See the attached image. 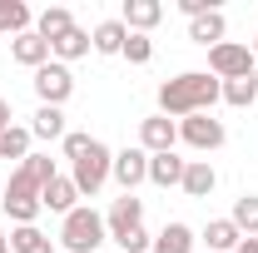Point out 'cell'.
<instances>
[{
    "mask_svg": "<svg viewBox=\"0 0 258 253\" xmlns=\"http://www.w3.org/2000/svg\"><path fill=\"white\" fill-rule=\"evenodd\" d=\"M0 204H5V219L15 223V228L40 219V189H35V184L20 174V169L10 174V184H5V199H0Z\"/></svg>",
    "mask_w": 258,
    "mask_h": 253,
    "instance_id": "cell-6",
    "label": "cell"
},
{
    "mask_svg": "<svg viewBox=\"0 0 258 253\" xmlns=\"http://www.w3.org/2000/svg\"><path fill=\"white\" fill-rule=\"evenodd\" d=\"M119 20H124V30H129V35H149V30L164 20V5H159V0H124Z\"/></svg>",
    "mask_w": 258,
    "mask_h": 253,
    "instance_id": "cell-12",
    "label": "cell"
},
{
    "mask_svg": "<svg viewBox=\"0 0 258 253\" xmlns=\"http://www.w3.org/2000/svg\"><path fill=\"white\" fill-rule=\"evenodd\" d=\"M189 40H194V45H204V50L224 45V40H228V20H224V10H209V15L189 20Z\"/></svg>",
    "mask_w": 258,
    "mask_h": 253,
    "instance_id": "cell-16",
    "label": "cell"
},
{
    "mask_svg": "<svg viewBox=\"0 0 258 253\" xmlns=\"http://www.w3.org/2000/svg\"><path fill=\"white\" fill-rule=\"evenodd\" d=\"M10 253H55V238L40 228V223H20L10 233Z\"/></svg>",
    "mask_w": 258,
    "mask_h": 253,
    "instance_id": "cell-23",
    "label": "cell"
},
{
    "mask_svg": "<svg viewBox=\"0 0 258 253\" xmlns=\"http://www.w3.org/2000/svg\"><path fill=\"white\" fill-rule=\"evenodd\" d=\"M179 189L189 194V199H209V194L219 189V169L209 164V159H189L184 164V184Z\"/></svg>",
    "mask_w": 258,
    "mask_h": 253,
    "instance_id": "cell-13",
    "label": "cell"
},
{
    "mask_svg": "<svg viewBox=\"0 0 258 253\" xmlns=\"http://www.w3.org/2000/svg\"><path fill=\"white\" fill-rule=\"evenodd\" d=\"M109 179L119 184L124 194H134L139 184H149V154L134 144V149H119L114 154V169H109Z\"/></svg>",
    "mask_w": 258,
    "mask_h": 253,
    "instance_id": "cell-8",
    "label": "cell"
},
{
    "mask_svg": "<svg viewBox=\"0 0 258 253\" xmlns=\"http://www.w3.org/2000/svg\"><path fill=\"white\" fill-rule=\"evenodd\" d=\"M224 104H233V109H248V104H258V75L228 80V85H224Z\"/></svg>",
    "mask_w": 258,
    "mask_h": 253,
    "instance_id": "cell-27",
    "label": "cell"
},
{
    "mask_svg": "<svg viewBox=\"0 0 258 253\" xmlns=\"http://www.w3.org/2000/svg\"><path fill=\"white\" fill-rule=\"evenodd\" d=\"M10 55H15V65H25V70H40V65H50V40H40L35 30H25V35L10 40Z\"/></svg>",
    "mask_w": 258,
    "mask_h": 253,
    "instance_id": "cell-17",
    "label": "cell"
},
{
    "mask_svg": "<svg viewBox=\"0 0 258 253\" xmlns=\"http://www.w3.org/2000/svg\"><path fill=\"white\" fill-rule=\"evenodd\" d=\"M119 248H124V253H149V248H154V238H149V228L139 223V228H129L124 238H119Z\"/></svg>",
    "mask_w": 258,
    "mask_h": 253,
    "instance_id": "cell-31",
    "label": "cell"
},
{
    "mask_svg": "<svg viewBox=\"0 0 258 253\" xmlns=\"http://www.w3.org/2000/svg\"><path fill=\"white\" fill-rule=\"evenodd\" d=\"M144 223V199H134V194H119L109 209H104V228H109V238L119 243L129 228H139Z\"/></svg>",
    "mask_w": 258,
    "mask_h": 253,
    "instance_id": "cell-10",
    "label": "cell"
},
{
    "mask_svg": "<svg viewBox=\"0 0 258 253\" xmlns=\"http://www.w3.org/2000/svg\"><path fill=\"white\" fill-rule=\"evenodd\" d=\"M219 99H224V85L209 70H184V75H174V80L159 85V114L179 124L189 114H214Z\"/></svg>",
    "mask_w": 258,
    "mask_h": 253,
    "instance_id": "cell-1",
    "label": "cell"
},
{
    "mask_svg": "<svg viewBox=\"0 0 258 253\" xmlns=\"http://www.w3.org/2000/svg\"><path fill=\"white\" fill-rule=\"evenodd\" d=\"M209 75L228 85V80H243V75H258V60L248 45H238V40H224V45H214L209 50Z\"/></svg>",
    "mask_w": 258,
    "mask_h": 253,
    "instance_id": "cell-4",
    "label": "cell"
},
{
    "mask_svg": "<svg viewBox=\"0 0 258 253\" xmlns=\"http://www.w3.org/2000/svg\"><path fill=\"white\" fill-rule=\"evenodd\" d=\"M184 164L189 159H179V154H149V184L154 189H179L184 184Z\"/></svg>",
    "mask_w": 258,
    "mask_h": 253,
    "instance_id": "cell-18",
    "label": "cell"
},
{
    "mask_svg": "<svg viewBox=\"0 0 258 253\" xmlns=\"http://www.w3.org/2000/svg\"><path fill=\"white\" fill-rule=\"evenodd\" d=\"M233 253H258V238H243V243H238Z\"/></svg>",
    "mask_w": 258,
    "mask_h": 253,
    "instance_id": "cell-33",
    "label": "cell"
},
{
    "mask_svg": "<svg viewBox=\"0 0 258 253\" xmlns=\"http://www.w3.org/2000/svg\"><path fill=\"white\" fill-rule=\"evenodd\" d=\"M30 85H35V95H40V104H55V109H64V99L75 95V75H70V65H60V60L40 65Z\"/></svg>",
    "mask_w": 258,
    "mask_h": 253,
    "instance_id": "cell-7",
    "label": "cell"
},
{
    "mask_svg": "<svg viewBox=\"0 0 258 253\" xmlns=\"http://www.w3.org/2000/svg\"><path fill=\"white\" fill-rule=\"evenodd\" d=\"M104 238H109L104 214H99V209H90V204L70 209V214L60 219V243H64V253H95Z\"/></svg>",
    "mask_w": 258,
    "mask_h": 253,
    "instance_id": "cell-2",
    "label": "cell"
},
{
    "mask_svg": "<svg viewBox=\"0 0 258 253\" xmlns=\"http://www.w3.org/2000/svg\"><path fill=\"white\" fill-rule=\"evenodd\" d=\"M40 209H50V214H70V209H80V189H75V179L70 174H55L45 189H40Z\"/></svg>",
    "mask_w": 258,
    "mask_h": 253,
    "instance_id": "cell-11",
    "label": "cell"
},
{
    "mask_svg": "<svg viewBox=\"0 0 258 253\" xmlns=\"http://www.w3.org/2000/svg\"><path fill=\"white\" fill-rule=\"evenodd\" d=\"M64 30H75V15H70L64 5H45V10L35 15V35H40V40H50V45H55Z\"/></svg>",
    "mask_w": 258,
    "mask_h": 253,
    "instance_id": "cell-22",
    "label": "cell"
},
{
    "mask_svg": "<svg viewBox=\"0 0 258 253\" xmlns=\"http://www.w3.org/2000/svg\"><path fill=\"white\" fill-rule=\"evenodd\" d=\"M0 253H10V233L5 228H0Z\"/></svg>",
    "mask_w": 258,
    "mask_h": 253,
    "instance_id": "cell-34",
    "label": "cell"
},
{
    "mask_svg": "<svg viewBox=\"0 0 258 253\" xmlns=\"http://www.w3.org/2000/svg\"><path fill=\"white\" fill-rule=\"evenodd\" d=\"M25 30H35V10L25 5V0H0V35H25Z\"/></svg>",
    "mask_w": 258,
    "mask_h": 253,
    "instance_id": "cell-21",
    "label": "cell"
},
{
    "mask_svg": "<svg viewBox=\"0 0 258 253\" xmlns=\"http://www.w3.org/2000/svg\"><path fill=\"white\" fill-rule=\"evenodd\" d=\"M124 40H129V30H124V20H119V15H114V20H99L95 30H90L95 55H119V50H124Z\"/></svg>",
    "mask_w": 258,
    "mask_h": 253,
    "instance_id": "cell-20",
    "label": "cell"
},
{
    "mask_svg": "<svg viewBox=\"0 0 258 253\" xmlns=\"http://www.w3.org/2000/svg\"><path fill=\"white\" fill-rule=\"evenodd\" d=\"M149 253H199V238H194V228L189 223H164L159 233H154V248Z\"/></svg>",
    "mask_w": 258,
    "mask_h": 253,
    "instance_id": "cell-15",
    "label": "cell"
},
{
    "mask_svg": "<svg viewBox=\"0 0 258 253\" xmlns=\"http://www.w3.org/2000/svg\"><path fill=\"white\" fill-rule=\"evenodd\" d=\"M90 144H95V134H80V129H70V134H64V139H60V154L70 159V164H75V159L85 154Z\"/></svg>",
    "mask_w": 258,
    "mask_h": 253,
    "instance_id": "cell-30",
    "label": "cell"
},
{
    "mask_svg": "<svg viewBox=\"0 0 258 253\" xmlns=\"http://www.w3.org/2000/svg\"><path fill=\"white\" fill-rule=\"evenodd\" d=\"M199 243H204V253H233L243 243V233L233 228V219H209L204 233H199Z\"/></svg>",
    "mask_w": 258,
    "mask_h": 253,
    "instance_id": "cell-14",
    "label": "cell"
},
{
    "mask_svg": "<svg viewBox=\"0 0 258 253\" xmlns=\"http://www.w3.org/2000/svg\"><path fill=\"white\" fill-rule=\"evenodd\" d=\"M0 159H15V164H25V159H30V124L0 129Z\"/></svg>",
    "mask_w": 258,
    "mask_h": 253,
    "instance_id": "cell-25",
    "label": "cell"
},
{
    "mask_svg": "<svg viewBox=\"0 0 258 253\" xmlns=\"http://www.w3.org/2000/svg\"><path fill=\"white\" fill-rule=\"evenodd\" d=\"M179 144H189L194 154H214L228 144V129L214 114H189V119H179Z\"/></svg>",
    "mask_w": 258,
    "mask_h": 253,
    "instance_id": "cell-5",
    "label": "cell"
},
{
    "mask_svg": "<svg viewBox=\"0 0 258 253\" xmlns=\"http://www.w3.org/2000/svg\"><path fill=\"white\" fill-rule=\"evenodd\" d=\"M119 55H124L129 65H149V60H154V40H149V35H129Z\"/></svg>",
    "mask_w": 258,
    "mask_h": 253,
    "instance_id": "cell-29",
    "label": "cell"
},
{
    "mask_svg": "<svg viewBox=\"0 0 258 253\" xmlns=\"http://www.w3.org/2000/svg\"><path fill=\"white\" fill-rule=\"evenodd\" d=\"M70 129H64V109H55V104H40L35 109V119H30V139H64Z\"/></svg>",
    "mask_w": 258,
    "mask_h": 253,
    "instance_id": "cell-24",
    "label": "cell"
},
{
    "mask_svg": "<svg viewBox=\"0 0 258 253\" xmlns=\"http://www.w3.org/2000/svg\"><path fill=\"white\" fill-rule=\"evenodd\" d=\"M109 169H114V149L109 144H90L85 154L70 164V179H75V189H80V199H95L104 184H109Z\"/></svg>",
    "mask_w": 258,
    "mask_h": 253,
    "instance_id": "cell-3",
    "label": "cell"
},
{
    "mask_svg": "<svg viewBox=\"0 0 258 253\" xmlns=\"http://www.w3.org/2000/svg\"><path fill=\"white\" fill-rule=\"evenodd\" d=\"M0 129H10V99H0Z\"/></svg>",
    "mask_w": 258,
    "mask_h": 253,
    "instance_id": "cell-32",
    "label": "cell"
},
{
    "mask_svg": "<svg viewBox=\"0 0 258 253\" xmlns=\"http://www.w3.org/2000/svg\"><path fill=\"white\" fill-rule=\"evenodd\" d=\"M253 60H258V40H253Z\"/></svg>",
    "mask_w": 258,
    "mask_h": 253,
    "instance_id": "cell-35",
    "label": "cell"
},
{
    "mask_svg": "<svg viewBox=\"0 0 258 253\" xmlns=\"http://www.w3.org/2000/svg\"><path fill=\"white\" fill-rule=\"evenodd\" d=\"M90 50H95V45H90V30H80V25H75V30H64L60 40L50 45V60H60V65H75V60H85Z\"/></svg>",
    "mask_w": 258,
    "mask_h": 253,
    "instance_id": "cell-19",
    "label": "cell"
},
{
    "mask_svg": "<svg viewBox=\"0 0 258 253\" xmlns=\"http://www.w3.org/2000/svg\"><path fill=\"white\" fill-rule=\"evenodd\" d=\"M15 169H20V174L30 179L35 189H45V184H50V179L60 174V169H55V159H50V154H30L25 164H15Z\"/></svg>",
    "mask_w": 258,
    "mask_h": 253,
    "instance_id": "cell-28",
    "label": "cell"
},
{
    "mask_svg": "<svg viewBox=\"0 0 258 253\" xmlns=\"http://www.w3.org/2000/svg\"><path fill=\"white\" fill-rule=\"evenodd\" d=\"M233 228L243 233V238H258V194H243V199H233Z\"/></svg>",
    "mask_w": 258,
    "mask_h": 253,
    "instance_id": "cell-26",
    "label": "cell"
},
{
    "mask_svg": "<svg viewBox=\"0 0 258 253\" xmlns=\"http://www.w3.org/2000/svg\"><path fill=\"white\" fill-rule=\"evenodd\" d=\"M174 144H179V124L174 119H164V114L139 119V149L144 154H174Z\"/></svg>",
    "mask_w": 258,
    "mask_h": 253,
    "instance_id": "cell-9",
    "label": "cell"
}]
</instances>
